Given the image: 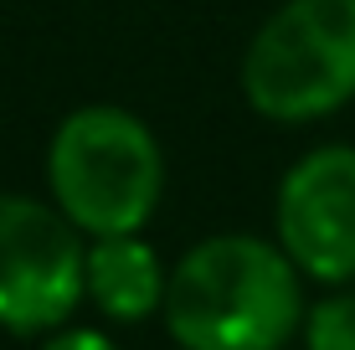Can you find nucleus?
Returning a JSON list of instances; mask_svg holds the SVG:
<instances>
[{"mask_svg": "<svg viewBox=\"0 0 355 350\" xmlns=\"http://www.w3.org/2000/svg\"><path fill=\"white\" fill-rule=\"evenodd\" d=\"M180 350H284L304 320L299 263L248 232H222L170 268L160 299Z\"/></svg>", "mask_w": 355, "mask_h": 350, "instance_id": "f257e3e1", "label": "nucleus"}, {"mask_svg": "<svg viewBox=\"0 0 355 350\" xmlns=\"http://www.w3.org/2000/svg\"><path fill=\"white\" fill-rule=\"evenodd\" d=\"M278 247L320 283L355 279V144L309 150L284 175Z\"/></svg>", "mask_w": 355, "mask_h": 350, "instance_id": "39448f33", "label": "nucleus"}, {"mask_svg": "<svg viewBox=\"0 0 355 350\" xmlns=\"http://www.w3.org/2000/svg\"><path fill=\"white\" fill-rule=\"evenodd\" d=\"M42 350H119L108 335H98V330H62L57 340H46Z\"/></svg>", "mask_w": 355, "mask_h": 350, "instance_id": "6e6552de", "label": "nucleus"}, {"mask_svg": "<svg viewBox=\"0 0 355 350\" xmlns=\"http://www.w3.org/2000/svg\"><path fill=\"white\" fill-rule=\"evenodd\" d=\"M165 279L170 273L160 268V252L134 232L93 237L88 263H83V294H88L108 320H124V324H139V320H150L155 309H160Z\"/></svg>", "mask_w": 355, "mask_h": 350, "instance_id": "423d86ee", "label": "nucleus"}, {"mask_svg": "<svg viewBox=\"0 0 355 350\" xmlns=\"http://www.w3.org/2000/svg\"><path fill=\"white\" fill-rule=\"evenodd\" d=\"M242 93L273 124H309L355 98V0H284L242 57Z\"/></svg>", "mask_w": 355, "mask_h": 350, "instance_id": "7ed1b4c3", "label": "nucleus"}, {"mask_svg": "<svg viewBox=\"0 0 355 350\" xmlns=\"http://www.w3.org/2000/svg\"><path fill=\"white\" fill-rule=\"evenodd\" d=\"M309 350H355V294H335L309 309L304 320Z\"/></svg>", "mask_w": 355, "mask_h": 350, "instance_id": "0eeeda50", "label": "nucleus"}, {"mask_svg": "<svg viewBox=\"0 0 355 350\" xmlns=\"http://www.w3.org/2000/svg\"><path fill=\"white\" fill-rule=\"evenodd\" d=\"M57 211L88 237L139 232L160 207L165 155L144 119L114 103L72 108L46 150Z\"/></svg>", "mask_w": 355, "mask_h": 350, "instance_id": "f03ea898", "label": "nucleus"}, {"mask_svg": "<svg viewBox=\"0 0 355 350\" xmlns=\"http://www.w3.org/2000/svg\"><path fill=\"white\" fill-rule=\"evenodd\" d=\"M88 247L62 211L0 191V330H57L83 299Z\"/></svg>", "mask_w": 355, "mask_h": 350, "instance_id": "20e7f679", "label": "nucleus"}]
</instances>
